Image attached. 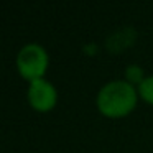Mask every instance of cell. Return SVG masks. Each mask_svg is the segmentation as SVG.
<instances>
[{
    "instance_id": "obj_3",
    "label": "cell",
    "mask_w": 153,
    "mask_h": 153,
    "mask_svg": "<svg viewBox=\"0 0 153 153\" xmlns=\"http://www.w3.org/2000/svg\"><path fill=\"white\" fill-rule=\"evenodd\" d=\"M28 100H30L31 107H35L36 110L46 112V110L53 109V105L56 104V89L41 77L30 81Z\"/></svg>"
},
{
    "instance_id": "obj_4",
    "label": "cell",
    "mask_w": 153,
    "mask_h": 153,
    "mask_svg": "<svg viewBox=\"0 0 153 153\" xmlns=\"http://www.w3.org/2000/svg\"><path fill=\"white\" fill-rule=\"evenodd\" d=\"M138 92H140V96H142L146 102L153 104V76L145 77V79L140 82Z\"/></svg>"
},
{
    "instance_id": "obj_1",
    "label": "cell",
    "mask_w": 153,
    "mask_h": 153,
    "mask_svg": "<svg viewBox=\"0 0 153 153\" xmlns=\"http://www.w3.org/2000/svg\"><path fill=\"white\" fill-rule=\"evenodd\" d=\"M137 92L125 81H112L100 89L97 96V107L107 117H122L135 107Z\"/></svg>"
},
{
    "instance_id": "obj_5",
    "label": "cell",
    "mask_w": 153,
    "mask_h": 153,
    "mask_svg": "<svg viewBox=\"0 0 153 153\" xmlns=\"http://www.w3.org/2000/svg\"><path fill=\"white\" fill-rule=\"evenodd\" d=\"M125 76L130 82H142L143 81V71L140 66H128L125 71Z\"/></svg>"
},
{
    "instance_id": "obj_2",
    "label": "cell",
    "mask_w": 153,
    "mask_h": 153,
    "mask_svg": "<svg viewBox=\"0 0 153 153\" xmlns=\"http://www.w3.org/2000/svg\"><path fill=\"white\" fill-rule=\"evenodd\" d=\"M17 66L20 74L28 81L40 79L48 66V54L40 45H27L17 56Z\"/></svg>"
}]
</instances>
